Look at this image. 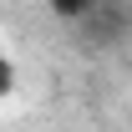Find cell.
Masks as SVG:
<instances>
[{
    "label": "cell",
    "instance_id": "1",
    "mask_svg": "<svg viewBox=\"0 0 132 132\" xmlns=\"http://www.w3.org/2000/svg\"><path fill=\"white\" fill-rule=\"evenodd\" d=\"M10 86H15V66L10 56H0V97H10Z\"/></svg>",
    "mask_w": 132,
    "mask_h": 132
}]
</instances>
